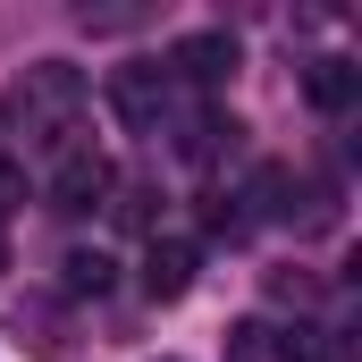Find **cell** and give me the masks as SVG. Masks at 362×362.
<instances>
[{
    "mask_svg": "<svg viewBox=\"0 0 362 362\" xmlns=\"http://www.w3.org/2000/svg\"><path fill=\"white\" fill-rule=\"evenodd\" d=\"M194 270H202V253H194L185 236H152V245H144V295H152V303H177L185 286H194Z\"/></svg>",
    "mask_w": 362,
    "mask_h": 362,
    "instance_id": "5",
    "label": "cell"
},
{
    "mask_svg": "<svg viewBox=\"0 0 362 362\" xmlns=\"http://www.w3.org/2000/svg\"><path fill=\"white\" fill-rule=\"evenodd\" d=\"M303 93H312V110H354L362 101V68L354 59H312L303 68Z\"/></svg>",
    "mask_w": 362,
    "mask_h": 362,
    "instance_id": "7",
    "label": "cell"
},
{
    "mask_svg": "<svg viewBox=\"0 0 362 362\" xmlns=\"http://www.w3.org/2000/svg\"><path fill=\"white\" fill-rule=\"evenodd\" d=\"M110 185H118V169L76 144V152H59V169H51V211L76 219V211H93V202H110Z\"/></svg>",
    "mask_w": 362,
    "mask_h": 362,
    "instance_id": "2",
    "label": "cell"
},
{
    "mask_svg": "<svg viewBox=\"0 0 362 362\" xmlns=\"http://www.w3.org/2000/svg\"><path fill=\"white\" fill-rule=\"evenodd\" d=\"M169 76H185V85H228V76H236V34H219V25H211V34H185L177 51H169Z\"/></svg>",
    "mask_w": 362,
    "mask_h": 362,
    "instance_id": "4",
    "label": "cell"
},
{
    "mask_svg": "<svg viewBox=\"0 0 362 362\" xmlns=\"http://www.w3.org/2000/svg\"><path fill=\"white\" fill-rule=\"evenodd\" d=\"M76 110H85V68H68V59H34L8 85V127H25V144H59Z\"/></svg>",
    "mask_w": 362,
    "mask_h": 362,
    "instance_id": "1",
    "label": "cell"
},
{
    "mask_svg": "<svg viewBox=\"0 0 362 362\" xmlns=\"http://www.w3.org/2000/svg\"><path fill=\"white\" fill-rule=\"evenodd\" d=\"M236 135H245V127H236L228 110H194V118H185V135H177V152L194 160V169H211L219 152H236Z\"/></svg>",
    "mask_w": 362,
    "mask_h": 362,
    "instance_id": "6",
    "label": "cell"
},
{
    "mask_svg": "<svg viewBox=\"0 0 362 362\" xmlns=\"http://www.w3.org/2000/svg\"><path fill=\"white\" fill-rule=\"evenodd\" d=\"M202 228H211V236H228V245H236V236H245V228H253V219H245V211H236V194H202Z\"/></svg>",
    "mask_w": 362,
    "mask_h": 362,
    "instance_id": "9",
    "label": "cell"
},
{
    "mask_svg": "<svg viewBox=\"0 0 362 362\" xmlns=\"http://www.w3.org/2000/svg\"><path fill=\"white\" fill-rule=\"evenodd\" d=\"M110 278H118L110 253H68V262H59V286H68V295H110Z\"/></svg>",
    "mask_w": 362,
    "mask_h": 362,
    "instance_id": "8",
    "label": "cell"
},
{
    "mask_svg": "<svg viewBox=\"0 0 362 362\" xmlns=\"http://www.w3.org/2000/svg\"><path fill=\"white\" fill-rule=\"evenodd\" d=\"M0 270H8V236H0Z\"/></svg>",
    "mask_w": 362,
    "mask_h": 362,
    "instance_id": "14",
    "label": "cell"
},
{
    "mask_svg": "<svg viewBox=\"0 0 362 362\" xmlns=\"http://www.w3.org/2000/svg\"><path fill=\"white\" fill-rule=\"evenodd\" d=\"M110 194H118V202H110V211H118V228H152V202H160L152 185H110Z\"/></svg>",
    "mask_w": 362,
    "mask_h": 362,
    "instance_id": "10",
    "label": "cell"
},
{
    "mask_svg": "<svg viewBox=\"0 0 362 362\" xmlns=\"http://www.w3.org/2000/svg\"><path fill=\"white\" fill-rule=\"evenodd\" d=\"M278 362H337V354H329V337H286Z\"/></svg>",
    "mask_w": 362,
    "mask_h": 362,
    "instance_id": "12",
    "label": "cell"
},
{
    "mask_svg": "<svg viewBox=\"0 0 362 362\" xmlns=\"http://www.w3.org/2000/svg\"><path fill=\"white\" fill-rule=\"evenodd\" d=\"M110 101H118L127 127H160V110H169V68H160V59L118 68V76H110Z\"/></svg>",
    "mask_w": 362,
    "mask_h": 362,
    "instance_id": "3",
    "label": "cell"
},
{
    "mask_svg": "<svg viewBox=\"0 0 362 362\" xmlns=\"http://www.w3.org/2000/svg\"><path fill=\"white\" fill-rule=\"evenodd\" d=\"M270 354V329H262V320H236V329H228V362H262Z\"/></svg>",
    "mask_w": 362,
    "mask_h": 362,
    "instance_id": "11",
    "label": "cell"
},
{
    "mask_svg": "<svg viewBox=\"0 0 362 362\" xmlns=\"http://www.w3.org/2000/svg\"><path fill=\"white\" fill-rule=\"evenodd\" d=\"M25 202V160H0V211H17Z\"/></svg>",
    "mask_w": 362,
    "mask_h": 362,
    "instance_id": "13",
    "label": "cell"
}]
</instances>
